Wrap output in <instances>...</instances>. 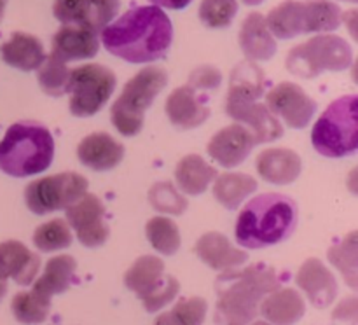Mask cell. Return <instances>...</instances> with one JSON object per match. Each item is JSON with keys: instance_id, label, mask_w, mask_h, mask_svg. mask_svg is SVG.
Here are the masks:
<instances>
[{"instance_id": "44", "label": "cell", "mask_w": 358, "mask_h": 325, "mask_svg": "<svg viewBox=\"0 0 358 325\" xmlns=\"http://www.w3.org/2000/svg\"><path fill=\"white\" fill-rule=\"evenodd\" d=\"M6 3H7V0H0V21H2V17H3V10H6Z\"/></svg>"}, {"instance_id": "37", "label": "cell", "mask_w": 358, "mask_h": 325, "mask_svg": "<svg viewBox=\"0 0 358 325\" xmlns=\"http://www.w3.org/2000/svg\"><path fill=\"white\" fill-rule=\"evenodd\" d=\"M329 261L343 273L352 289H357V233H350L339 245L329 248Z\"/></svg>"}, {"instance_id": "35", "label": "cell", "mask_w": 358, "mask_h": 325, "mask_svg": "<svg viewBox=\"0 0 358 325\" xmlns=\"http://www.w3.org/2000/svg\"><path fill=\"white\" fill-rule=\"evenodd\" d=\"M69 73L70 70L66 63H63L62 59L52 55L45 56L37 72L38 86L49 96H63L69 89Z\"/></svg>"}, {"instance_id": "26", "label": "cell", "mask_w": 358, "mask_h": 325, "mask_svg": "<svg viewBox=\"0 0 358 325\" xmlns=\"http://www.w3.org/2000/svg\"><path fill=\"white\" fill-rule=\"evenodd\" d=\"M76 269L77 262L72 255H56V257L49 259L44 273L41 275V278H37L31 290L44 299L51 301L52 296H58L70 289L73 276H76Z\"/></svg>"}, {"instance_id": "33", "label": "cell", "mask_w": 358, "mask_h": 325, "mask_svg": "<svg viewBox=\"0 0 358 325\" xmlns=\"http://www.w3.org/2000/svg\"><path fill=\"white\" fill-rule=\"evenodd\" d=\"M147 240L163 255H175L180 248L182 238L178 226L171 219L163 215L152 217L145 224Z\"/></svg>"}, {"instance_id": "24", "label": "cell", "mask_w": 358, "mask_h": 325, "mask_svg": "<svg viewBox=\"0 0 358 325\" xmlns=\"http://www.w3.org/2000/svg\"><path fill=\"white\" fill-rule=\"evenodd\" d=\"M240 48L248 62H268L276 55V41L261 13H250L241 23Z\"/></svg>"}, {"instance_id": "4", "label": "cell", "mask_w": 358, "mask_h": 325, "mask_svg": "<svg viewBox=\"0 0 358 325\" xmlns=\"http://www.w3.org/2000/svg\"><path fill=\"white\" fill-rule=\"evenodd\" d=\"M55 159V138L45 124L20 121L9 126L0 142V170L14 178L42 173Z\"/></svg>"}, {"instance_id": "7", "label": "cell", "mask_w": 358, "mask_h": 325, "mask_svg": "<svg viewBox=\"0 0 358 325\" xmlns=\"http://www.w3.org/2000/svg\"><path fill=\"white\" fill-rule=\"evenodd\" d=\"M353 62V49L339 35L322 34L296 45L287 55V70L303 79H315L322 72H343Z\"/></svg>"}, {"instance_id": "34", "label": "cell", "mask_w": 358, "mask_h": 325, "mask_svg": "<svg viewBox=\"0 0 358 325\" xmlns=\"http://www.w3.org/2000/svg\"><path fill=\"white\" fill-rule=\"evenodd\" d=\"M10 310H13L14 318L21 322V324H42L49 317L51 301L44 299L38 294H35L34 290H30V292H17L13 297Z\"/></svg>"}, {"instance_id": "21", "label": "cell", "mask_w": 358, "mask_h": 325, "mask_svg": "<svg viewBox=\"0 0 358 325\" xmlns=\"http://www.w3.org/2000/svg\"><path fill=\"white\" fill-rule=\"evenodd\" d=\"M77 157L84 166L94 171H108L124 157V145L108 133L98 131L84 136L77 147Z\"/></svg>"}, {"instance_id": "46", "label": "cell", "mask_w": 358, "mask_h": 325, "mask_svg": "<svg viewBox=\"0 0 358 325\" xmlns=\"http://www.w3.org/2000/svg\"><path fill=\"white\" fill-rule=\"evenodd\" d=\"M345 2H352V3H357L358 0H345Z\"/></svg>"}, {"instance_id": "25", "label": "cell", "mask_w": 358, "mask_h": 325, "mask_svg": "<svg viewBox=\"0 0 358 325\" xmlns=\"http://www.w3.org/2000/svg\"><path fill=\"white\" fill-rule=\"evenodd\" d=\"M259 313L271 325H294L306 313V303L296 289L280 287L278 290L264 297Z\"/></svg>"}, {"instance_id": "23", "label": "cell", "mask_w": 358, "mask_h": 325, "mask_svg": "<svg viewBox=\"0 0 358 325\" xmlns=\"http://www.w3.org/2000/svg\"><path fill=\"white\" fill-rule=\"evenodd\" d=\"M0 56H2L3 63L13 68L34 72V70H38V66L45 59V51L44 44L38 37L27 34V31H14L0 45Z\"/></svg>"}, {"instance_id": "45", "label": "cell", "mask_w": 358, "mask_h": 325, "mask_svg": "<svg viewBox=\"0 0 358 325\" xmlns=\"http://www.w3.org/2000/svg\"><path fill=\"white\" fill-rule=\"evenodd\" d=\"M248 325H271L268 322H254V324H248Z\"/></svg>"}, {"instance_id": "12", "label": "cell", "mask_w": 358, "mask_h": 325, "mask_svg": "<svg viewBox=\"0 0 358 325\" xmlns=\"http://www.w3.org/2000/svg\"><path fill=\"white\" fill-rule=\"evenodd\" d=\"M121 0H55L52 14L63 24H79L100 34L119 13Z\"/></svg>"}, {"instance_id": "17", "label": "cell", "mask_w": 358, "mask_h": 325, "mask_svg": "<svg viewBox=\"0 0 358 325\" xmlns=\"http://www.w3.org/2000/svg\"><path fill=\"white\" fill-rule=\"evenodd\" d=\"M100 51L96 31L79 24H63L52 38V56L63 63L94 58Z\"/></svg>"}, {"instance_id": "30", "label": "cell", "mask_w": 358, "mask_h": 325, "mask_svg": "<svg viewBox=\"0 0 358 325\" xmlns=\"http://www.w3.org/2000/svg\"><path fill=\"white\" fill-rule=\"evenodd\" d=\"M257 180L252 175L231 171V173L217 175L213 180V196L224 208L236 210L247 199V196L257 191Z\"/></svg>"}, {"instance_id": "5", "label": "cell", "mask_w": 358, "mask_h": 325, "mask_svg": "<svg viewBox=\"0 0 358 325\" xmlns=\"http://www.w3.org/2000/svg\"><path fill=\"white\" fill-rule=\"evenodd\" d=\"M166 84L168 72L163 66L149 65L133 75L110 108V119L115 129L124 136L138 135L143 128L147 108H150Z\"/></svg>"}, {"instance_id": "22", "label": "cell", "mask_w": 358, "mask_h": 325, "mask_svg": "<svg viewBox=\"0 0 358 325\" xmlns=\"http://www.w3.org/2000/svg\"><path fill=\"white\" fill-rule=\"evenodd\" d=\"M41 269V257L24 243L7 240L0 243V271L17 285H31Z\"/></svg>"}, {"instance_id": "3", "label": "cell", "mask_w": 358, "mask_h": 325, "mask_svg": "<svg viewBox=\"0 0 358 325\" xmlns=\"http://www.w3.org/2000/svg\"><path fill=\"white\" fill-rule=\"evenodd\" d=\"M299 208L290 196L266 192L243 206L236 220L234 238L240 247L268 248L283 243L297 227Z\"/></svg>"}, {"instance_id": "31", "label": "cell", "mask_w": 358, "mask_h": 325, "mask_svg": "<svg viewBox=\"0 0 358 325\" xmlns=\"http://www.w3.org/2000/svg\"><path fill=\"white\" fill-rule=\"evenodd\" d=\"M306 34H325L338 30L343 14L338 3L331 0H308L304 2Z\"/></svg>"}, {"instance_id": "38", "label": "cell", "mask_w": 358, "mask_h": 325, "mask_svg": "<svg viewBox=\"0 0 358 325\" xmlns=\"http://www.w3.org/2000/svg\"><path fill=\"white\" fill-rule=\"evenodd\" d=\"M149 203L154 210L170 215H182L187 210V199L171 182H157L149 191Z\"/></svg>"}, {"instance_id": "39", "label": "cell", "mask_w": 358, "mask_h": 325, "mask_svg": "<svg viewBox=\"0 0 358 325\" xmlns=\"http://www.w3.org/2000/svg\"><path fill=\"white\" fill-rule=\"evenodd\" d=\"M199 20L208 28H227L238 14V0H201Z\"/></svg>"}, {"instance_id": "10", "label": "cell", "mask_w": 358, "mask_h": 325, "mask_svg": "<svg viewBox=\"0 0 358 325\" xmlns=\"http://www.w3.org/2000/svg\"><path fill=\"white\" fill-rule=\"evenodd\" d=\"M87 187L90 182L84 175L63 171L30 182L24 189V203L35 215L69 210L87 194Z\"/></svg>"}, {"instance_id": "40", "label": "cell", "mask_w": 358, "mask_h": 325, "mask_svg": "<svg viewBox=\"0 0 358 325\" xmlns=\"http://www.w3.org/2000/svg\"><path fill=\"white\" fill-rule=\"evenodd\" d=\"M222 73L212 65H201L189 75V86L194 87L196 91H213L220 86Z\"/></svg>"}, {"instance_id": "42", "label": "cell", "mask_w": 358, "mask_h": 325, "mask_svg": "<svg viewBox=\"0 0 358 325\" xmlns=\"http://www.w3.org/2000/svg\"><path fill=\"white\" fill-rule=\"evenodd\" d=\"M6 294H7V276L0 271V303H2V299L6 297Z\"/></svg>"}, {"instance_id": "15", "label": "cell", "mask_w": 358, "mask_h": 325, "mask_svg": "<svg viewBox=\"0 0 358 325\" xmlns=\"http://www.w3.org/2000/svg\"><path fill=\"white\" fill-rule=\"evenodd\" d=\"M226 112L234 121L247 126L257 143L275 142L283 136V126L278 117L268 110V107L259 101H226Z\"/></svg>"}, {"instance_id": "1", "label": "cell", "mask_w": 358, "mask_h": 325, "mask_svg": "<svg viewBox=\"0 0 358 325\" xmlns=\"http://www.w3.org/2000/svg\"><path fill=\"white\" fill-rule=\"evenodd\" d=\"M103 48L128 63H152L168 55L173 42V24L156 6L126 10L100 31Z\"/></svg>"}, {"instance_id": "11", "label": "cell", "mask_w": 358, "mask_h": 325, "mask_svg": "<svg viewBox=\"0 0 358 325\" xmlns=\"http://www.w3.org/2000/svg\"><path fill=\"white\" fill-rule=\"evenodd\" d=\"M266 107L292 129H303L317 114V101L296 82H280L266 94Z\"/></svg>"}, {"instance_id": "32", "label": "cell", "mask_w": 358, "mask_h": 325, "mask_svg": "<svg viewBox=\"0 0 358 325\" xmlns=\"http://www.w3.org/2000/svg\"><path fill=\"white\" fill-rule=\"evenodd\" d=\"M208 304L203 297H184L170 311L154 320V325H203Z\"/></svg>"}, {"instance_id": "13", "label": "cell", "mask_w": 358, "mask_h": 325, "mask_svg": "<svg viewBox=\"0 0 358 325\" xmlns=\"http://www.w3.org/2000/svg\"><path fill=\"white\" fill-rule=\"evenodd\" d=\"M66 224L87 248H98L108 240L105 206L96 194H86L66 210Z\"/></svg>"}, {"instance_id": "41", "label": "cell", "mask_w": 358, "mask_h": 325, "mask_svg": "<svg viewBox=\"0 0 358 325\" xmlns=\"http://www.w3.org/2000/svg\"><path fill=\"white\" fill-rule=\"evenodd\" d=\"M152 6L159 7V9H171V10H182L192 2V0H150Z\"/></svg>"}, {"instance_id": "27", "label": "cell", "mask_w": 358, "mask_h": 325, "mask_svg": "<svg viewBox=\"0 0 358 325\" xmlns=\"http://www.w3.org/2000/svg\"><path fill=\"white\" fill-rule=\"evenodd\" d=\"M217 170L212 164L206 163L199 154H187L178 161L175 168V180L178 189L185 194L199 196L208 189L217 178Z\"/></svg>"}, {"instance_id": "43", "label": "cell", "mask_w": 358, "mask_h": 325, "mask_svg": "<svg viewBox=\"0 0 358 325\" xmlns=\"http://www.w3.org/2000/svg\"><path fill=\"white\" fill-rule=\"evenodd\" d=\"M241 2L247 3V6H250V7H255V6H261L264 0H241Z\"/></svg>"}, {"instance_id": "19", "label": "cell", "mask_w": 358, "mask_h": 325, "mask_svg": "<svg viewBox=\"0 0 358 325\" xmlns=\"http://www.w3.org/2000/svg\"><path fill=\"white\" fill-rule=\"evenodd\" d=\"M194 252L206 266L220 273L240 268L248 261L247 252L233 247L229 238L222 233H217V231L203 234L196 241Z\"/></svg>"}, {"instance_id": "6", "label": "cell", "mask_w": 358, "mask_h": 325, "mask_svg": "<svg viewBox=\"0 0 358 325\" xmlns=\"http://www.w3.org/2000/svg\"><path fill=\"white\" fill-rule=\"evenodd\" d=\"M358 98L346 94L332 101L315 122L311 143L325 157H348L358 149Z\"/></svg>"}, {"instance_id": "14", "label": "cell", "mask_w": 358, "mask_h": 325, "mask_svg": "<svg viewBox=\"0 0 358 325\" xmlns=\"http://www.w3.org/2000/svg\"><path fill=\"white\" fill-rule=\"evenodd\" d=\"M255 147L254 135L247 126L234 122L217 131L208 142L206 152L224 168L240 166Z\"/></svg>"}, {"instance_id": "29", "label": "cell", "mask_w": 358, "mask_h": 325, "mask_svg": "<svg viewBox=\"0 0 358 325\" xmlns=\"http://www.w3.org/2000/svg\"><path fill=\"white\" fill-rule=\"evenodd\" d=\"M264 72L254 62H241L234 66L229 79V101H257L264 93Z\"/></svg>"}, {"instance_id": "20", "label": "cell", "mask_w": 358, "mask_h": 325, "mask_svg": "<svg viewBox=\"0 0 358 325\" xmlns=\"http://www.w3.org/2000/svg\"><path fill=\"white\" fill-rule=\"evenodd\" d=\"M255 168L262 180L275 185H287L297 180L303 171L299 154L287 147H273L262 150L255 159Z\"/></svg>"}, {"instance_id": "28", "label": "cell", "mask_w": 358, "mask_h": 325, "mask_svg": "<svg viewBox=\"0 0 358 325\" xmlns=\"http://www.w3.org/2000/svg\"><path fill=\"white\" fill-rule=\"evenodd\" d=\"M269 31L276 38H294L306 34V14H304V2L299 0H287L278 7L269 10L264 17Z\"/></svg>"}, {"instance_id": "36", "label": "cell", "mask_w": 358, "mask_h": 325, "mask_svg": "<svg viewBox=\"0 0 358 325\" xmlns=\"http://www.w3.org/2000/svg\"><path fill=\"white\" fill-rule=\"evenodd\" d=\"M72 229L63 219H52L42 224L34 233V245L41 252H56L72 245Z\"/></svg>"}, {"instance_id": "8", "label": "cell", "mask_w": 358, "mask_h": 325, "mask_svg": "<svg viewBox=\"0 0 358 325\" xmlns=\"http://www.w3.org/2000/svg\"><path fill=\"white\" fill-rule=\"evenodd\" d=\"M115 73L100 63L76 66L69 73V107L76 117H91L98 114L115 89Z\"/></svg>"}, {"instance_id": "18", "label": "cell", "mask_w": 358, "mask_h": 325, "mask_svg": "<svg viewBox=\"0 0 358 325\" xmlns=\"http://www.w3.org/2000/svg\"><path fill=\"white\" fill-rule=\"evenodd\" d=\"M296 283L306 294L315 308H327L338 296V282L331 269L320 259H308L299 268Z\"/></svg>"}, {"instance_id": "2", "label": "cell", "mask_w": 358, "mask_h": 325, "mask_svg": "<svg viewBox=\"0 0 358 325\" xmlns=\"http://www.w3.org/2000/svg\"><path fill=\"white\" fill-rule=\"evenodd\" d=\"M282 287L278 273L262 264L229 269L217 278L215 325H248L257 318L264 297Z\"/></svg>"}, {"instance_id": "9", "label": "cell", "mask_w": 358, "mask_h": 325, "mask_svg": "<svg viewBox=\"0 0 358 325\" xmlns=\"http://www.w3.org/2000/svg\"><path fill=\"white\" fill-rule=\"evenodd\" d=\"M124 285L138 296L149 313L170 304L180 290L175 276L164 275V262L156 255H142L124 275Z\"/></svg>"}, {"instance_id": "16", "label": "cell", "mask_w": 358, "mask_h": 325, "mask_svg": "<svg viewBox=\"0 0 358 325\" xmlns=\"http://www.w3.org/2000/svg\"><path fill=\"white\" fill-rule=\"evenodd\" d=\"M164 108L171 124L180 129L198 128L210 117V105L205 93L196 91L189 84L171 91Z\"/></svg>"}]
</instances>
